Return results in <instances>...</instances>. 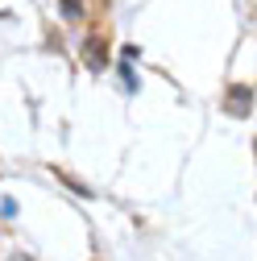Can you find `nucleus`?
Here are the masks:
<instances>
[{
	"label": "nucleus",
	"mask_w": 257,
	"mask_h": 261,
	"mask_svg": "<svg viewBox=\"0 0 257 261\" xmlns=\"http://www.w3.org/2000/svg\"><path fill=\"white\" fill-rule=\"evenodd\" d=\"M228 112H249V91H245V87H237V91L228 95Z\"/></svg>",
	"instance_id": "f257e3e1"
}]
</instances>
